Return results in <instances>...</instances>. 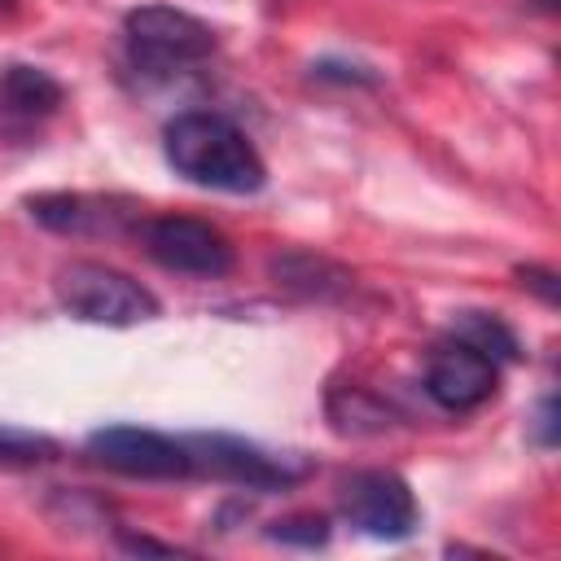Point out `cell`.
Wrapping results in <instances>:
<instances>
[{
    "label": "cell",
    "instance_id": "cell-3",
    "mask_svg": "<svg viewBox=\"0 0 561 561\" xmlns=\"http://www.w3.org/2000/svg\"><path fill=\"white\" fill-rule=\"evenodd\" d=\"M123 35H127L131 61L153 70V75L175 70V66H193V61L215 53V31L202 18H193L184 9H171V4L131 9L123 18Z\"/></svg>",
    "mask_w": 561,
    "mask_h": 561
},
{
    "label": "cell",
    "instance_id": "cell-13",
    "mask_svg": "<svg viewBox=\"0 0 561 561\" xmlns=\"http://www.w3.org/2000/svg\"><path fill=\"white\" fill-rule=\"evenodd\" d=\"M57 456V443L48 434L35 430H18V425H0V465L9 469H26V465H44Z\"/></svg>",
    "mask_w": 561,
    "mask_h": 561
},
{
    "label": "cell",
    "instance_id": "cell-15",
    "mask_svg": "<svg viewBox=\"0 0 561 561\" xmlns=\"http://www.w3.org/2000/svg\"><path fill=\"white\" fill-rule=\"evenodd\" d=\"M311 75L316 79H333V83H377V75L368 66H359V61H320V66H311Z\"/></svg>",
    "mask_w": 561,
    "mask_h": 561
},
{
    "label": "cell",
    "instance_id": "cell-14",
    "mask_svg": "<svg viewBox=\"0 0 561 561\" xmlns=\"http://www.w3.org/2000/svg\"><path fill=\"white\" fill-rule=\"evenodd\" d=\"M267 539L289 543V548H320V543H329V522L316 517V513H294V517L272 522L267 526Z\"/></svg>",
    "mask_w": 561,
    "mask_h": 561
},
{
    "label": "cell",
    "instance_id": "cell-1",
    "mask_svg": "<svg viewBox=\"0 0 561 561\" xmlns=\"http://www.w3.org/2000/svg\"><path fill=\"white\" fill-rule=\"evenodd\" d=\"M162 149L184 180L215 193H259L267 180L259 149L224 114H206V110L175 114L162 131Z\"/></svg>",
    "mask_w": 561,
    "mask_h": 561
},
{
    "label": "cell",
    "instance_id": "cell-2",
    "mask_svg": "<svg viewBox=\"0 0 561 561\" xmlns=\"http://www.w3.org/2000/svg\"><path fill=\"white\" fill-rule=\"evenodd\" d=\"M53 289H57V302L75 320H88V324L127 329V324H140V320L158 316V298L140 280H131L118 267L92 263V259L66 263L57 272V280H53Z\"/></svg>",
    "mask_w": 561,
    "mask_h": 561
},
{
    "label": "cell",
    "instance_id": "cell-4",
    "mask_svg": "<svg viewBox=\"0 0 561 561\" xmlns=\"http://www.w3.org/2000/svg\"><path fill=\"white\" fill-rule=\"evenodd\" d=\"M184 447L193 456V473L202 469V473L237 482V486L280 491V486H294V482L307 478L302 460L263 451L259 443H245V438H232V434H197V438H184Z\"/></svg>",
    "mask_w": 561,
    "mask_h": 561
},
{
    "label": "cell",
    "instance_id": "cell-18",
    "mask_svg": "<svg viewBox=\"0 0 561 561\" xmlns=\"http://www.w3.org/2000/svg\"><path fill=\"white\" fill-rule=\"evenodd\" d=\"M118 543H123L127 552H162V557H175V552H180L175 543H158V539H149V535H118Z\"/></svg>",
    "mask_w": 561,
    "mask_h": 561
},
{
    "label": "cell",
    "instance_id": "cell-11",
    "mask_svg": "<svg viewBox=\"0 0 561 561\" xmlns=\"http://www.w3.org/2000/svg\"><path fill=\"white\" fill-rule=\"evenodd\" d=\"M267 276L289 289V294H302V298H333L342 289H351V272L320 259V254H302V250H289V254H276L267 263Z\"/></svg>",
    "mask_w": 561,
    "mask_h": 561
},
{
    "label": "cell",
    "instance_id": "cell-5",
    "mask_svg": "<svg viewBox=\"0 0 561 561\" xmlns=\"http://www.w3.org/2000/svg\"><path fill=\"white\" fill-rule=\"evenodd\" d=\"M342 517L373 539H408L421 522L412 486L390 469H359L337 491Z\"/></svg>",
    "mask_w": 561,
    "mask_h": 561
},
{
    "label": "cell",
    "instance_id": "cell-17",
    "mask_svg": "<svg viewBox=\"0 0 561 561\" xmlns=\"http://www.w3.org/2000/svg\"><path fill=\"white\" fill-rule=\"evenodd\" d=\"M557 438H561V430H557V399L548 394L539 403V412H535V443L539 447H557Z\"/></svg>",
    "mask_w": 561,
    "mask_h": 561
},
{
    "label": "cell",
    "instance_id": "cell-9",
    "mask_svg": "<svg viewBox=\"0 0 561 561\" xmlns=\"http://www.w3.org/2000/svg\"><path fill=\"white\" fill-rule=\"evenodd\" d=\"M61 96H66L61 83H57L48 70H39V66L13 61V66L0 70V110H4L9 118H18V123L48 118V114L61 105Z\"/></svg>",
    "mask_w": 561,
    "mask_h": 561
},
{
    "label": "cell",
    "instance_id": "cell-10",
    "mask_svg": "<svg viewBox=\"0 0 561 561\" xmlns=\"http://www.w3.org/2000/svg\"><path fill=\"white\" fill-rule=\"evenodd\" d=\"M31 215L53 232H114L123 210H110V202L79 197V193H44L31 197Z\"/></svg>",
    "mask_w": 561,
    "mask_h": 561
},
{
    "label": "cell",
    "instance_id": "cell-8",
    "mask_svg": "<svg viewBox=\"0 0 561 561\" xmlns=\"http://www.w3.org/2000/svg\"><path fill=\"white\" fill-rule=\"evenodd\" d=\"M495 377H500V364L456 337L434 351V359L425 368V390L447 412H473L495 394Z\"/></svg>",
    "mask_w": 561,
    "mask_h": 561
},
{
    "label": "cell",
    "instance_id": "cell-12",
    "mask_svg": "<svg viewBox=\"0 0 561 561\" xmlns=\"http://www.w3.org/2000/svg\"><path fill=\"white\" fill-rule=\"evenodd\" d=\"M456 337H460V342H469V346H478V351H482V355H491L495 364H500V359H517V355H522V351H517L513 329H508L504 320L486 316V311H460V320H456Z\"/></svg>",
    "mask_w": 561,
    "mask_h": 561
},
{
    "label": "cell",
    "instance_id": "cell-6",
    "mask_svg": "<svg viewBox=\"0 0 561 561\" xmlns=\"http://www.w3.org/2000/svg\"><path fill=\"white\" fill-rule=\"evenodd\" d=\"M83 451L123 478H188L193 473V456L180 438H167L140 425H101L88 434Z\"/></svg>",
    "mask_w": 561,
    "mask_h": 561
},
{
    "label": "cell",
    "instance_id": "cell-7",
    "mask_svg": "<svg viewBox=\"0 0 561 561\" xmlns=\"http://www.w3.org/2000/svg\"><path fill=\"white\" fill-rule=\"evenodd\" d=\"M145 250L167 272H184V276H224L232 267L228 237L215 224L188 215H162L145 224Z\"/></svg>",
    "mask_w": 561,
    "mask_h": 561
},
{
    "label": "cell",
    "instance_id": "cell-16",
    "mask_svg": "<svg viewBox=\"0 0 561 561\" xmlns=\"http://www.w3.org/2000/svg\"><path fill=\"white\" fill-rule=\"evenodd\" d=\"M517 280H522L526 289H535L548 307H557V298H561V280H557V272H548V267H517Z\"/></svg>",
    "mask_w": 561,
    "mask_h": 561
}]
</instances>
